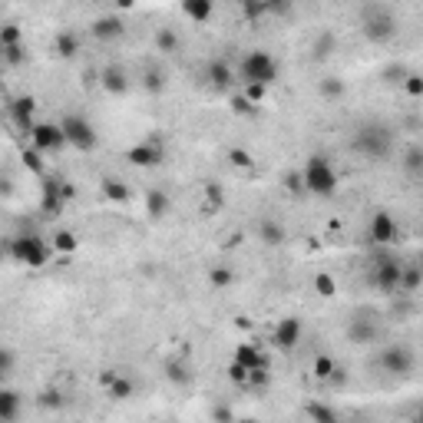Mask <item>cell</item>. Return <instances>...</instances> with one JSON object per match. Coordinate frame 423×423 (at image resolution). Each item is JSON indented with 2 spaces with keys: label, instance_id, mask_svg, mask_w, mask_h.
Returning a JSON list of instances; mask_svg holds the SVG:
<instances>
[{
  "label": "cell",
  "instance_id": "obj_19",
  "mask_svg": "<svg viewBox=\"0 0 423 423\" xmlns=\"http://www.w3.org/2000/svg\"><path fill=\"white\" fill-rule=\"evenodd\" d=\"M126 34V27L119 17H96L93 20V37L103 40V43H112V40H119Z\"/></svg>",
  "mask_w": 423,
  "mask_h": 423
},
{
  "label": "cell",
  "instance_id": "obj_23",
  "mask_svg": "<svg viewBox=\"0 0 423 423\" xmlns=\"http://www.w3.org/2000/svg\"><path fill=\"white\" fill-rule=\"evenodd\" d=\"M53 53H57L60 60H73L76 53H80V37H76L73 30L57 34V40H53Z\"/></svg>",
  "mask_w": 423,
  "mask_h": 423
},
{
  "label": "cell",
  "instance_id": "obj_39",
  "mask_svg": "<svg viewBox=\"0 0 423 423\" xmlns=\"http://www.w3.org/2000/svg\"><path fill=\"white\" fill-rule=\"evenodd\" d=\"M0 53H3V63H7V66H20V63H27V43H17V47H0Z\"/></svg>",
  "mask_w": 423,
  "mask_h": 423
},
{
  "label": "cell",
  "instance_id": "obj_26",
  "mask_svg": "<svg viewBox=\"0 0 423 423\" xmlns=\"http://www.w3.org/2000/svg\"><path fill=\"white\" fill-rule=\"evenodd\" d=\"M258 235H262L265 245H281L285 242V225L281 222H274V218H265L262 225H258Z\"/></svg>",
  "mask_w": 423,
  "mask_h": 423
},
{
  "label": "cell",
  "instance_id": "obj_31",
  "mask_svg": "<svg viewBox=\"0 0 423 423\" xmlns=\"http://www.w3.org/2000/svg\"><path fill=\"white\" fill-rule=\"evenodd\" d=\"M232 281H235V274H232V268H225V265H215L209 272L212 291H225V288H232Z\"/></svg>",
  "mask_w": 423,
  "mask_h": 423
},
{
  "label": "cell",
  "instance_id": "obj_11",
  "mask_svg": "<svg viewBox=\"0 0 423 423\" xmlns=\"http://www.w3.org/2000/svg\"><path fill=\"white\" fill-rule=\"evenodd\" d=\"M301 337H304V324H301V318L288 314V318H281V321L274 324L272 344H274L278 350H295V348L301 344Z\"/></svg>",
  "mask_w": 423,
  "mask_h": 423
},
{
  "label": "cell",
  "instance_id": "obj_8",
  "mask_svg": "<svg viewBox=\"0 0 423 423\" xmlns=\"http://www.w3.org/2000/svg\"><path fill=\"white\" fill-rule=\"evenodd\" d=\"M66 179H57V175H43V186H40V212L57 218L66 205Z\"/></svg>",
  "mask_w": 423,
  "mask_h": 423
},
{
  "label": "cell",
  "instance_id": "obj_4",
  "mask_svg": "<svg viewBox=\"0 0 423 423\" xmlns=\"http://www.w3.org/2000/svg\"><path fill=\"white\" fill-rule=\"evenodd\" d=\"M238 73H242V83H265V87H272L274 80H278V73H281V66L274 60V53L251 50V53H245Z\"/></svg>",
  "mask_w": 423,
  "mask_h": 423
},
{
  "label": "cell",
  "instance_id": "obj_9",
  "mask_svg": "<svg viewBox=\"0 0 423 423\" xmlns=\"http://www.w3.org/2000/svg\"><path fill=\"white\" fill-rule=\"evenodd\" d=\"M126 159L133 162L136 169H156V165L165 162V146H162V139H156V136L142 139V142H136V146H129Z\"/></svg>",
  "mask_w": 423,
  "mask_h": 423
},
{
  "label": "cell",
  "instance_id": "obj_48",
  "mask_svg": "<svg viewBox=\"0 0 423 423\" xmlns=\"http://www.w3.org/2000/svg\"><path fill=\"white\" fill-rule=\"evenodd\" d=\"M10 371H13V350L3 348V350H0V377L7 380V377H10Z\"/></svg>",
  "mask_w": 423,
  "mask_h": 423
},
{
  "label": "cell",
  "instance_id": "obj_27",
  "mask_svg": "<svg viewBox=\"0 0 423 423\" xmlns=\"http://www.w3.org/2000/svg\"><path fill=\"white\" fill-rule=\"evenodd\" d=\"M400 165H403V172H407V175H413V179H423V149H420V146H410V149L403 152Z\"/></svg>",
  "mask_w": 423,
  "mask_h": 423
},
{
  "label": "cell",
  "instance_id": "obj_3",
  "mask_svg": "<svg viewBox=\"0 0 423 423\" xmlns=\"http://www.w3.org/2000/svg\"><path fill=\"white\" fill-rule=\"evenodd\" d=\"M354 149L361 152L364 159L384 162L387 156H390V149H394V139H390V133H387L384 126L367 123L354 133Z\"/></svg>",
  "mask_w": 423,
  "mask_h": 423
},
{
  "label": "cell",
  "instance_id": "obj_22",
  "mask_svg": "<svg viewBox=\"0 0 423 423\" xmlns=\"http://www.w3.org/2000/svg\"><path fill=\"white\" fill-rule=\"evenodd\" d=\"M205 73H209V83H212L215 89H228L232 83H235V70H232V66H228L225 60H212Z\"/></svg>",
  "mask_w": 423,
  "mask_h": 423
},
{
  "label": "cell",
  "instance_id": "obj_46",
  "mask_svg": "<svg viewBox=\"0 0 423 423\" xmlns=\"http://www.w3.org/2000/svg\"><path fill=\"white\" fill-rule=\"evenodd\" d=\"M285 188H288V192H295V195H301V192H304V175H301V172H288L285 175Z\"/></svg>",
  "mask_w": 423,
  "mask_h": 423
},
{
  "label": "cell",
  "instance_id": "obj_45",
  "mask_svg": "<svg viewBox=\"0 0 423 423\" xmlns=\"http://www.w3.org/2000/svg\"><path fill=\"white\" fill-rule=\"evenodd\" d=\"M242 93H245L251 103H258V106H262L265 96H268V87H265V83H245V89H242Z\"/></svg>",
  "mask_w": 423,
  "mask_h": 423
},
{
  "label": "cell",
  "instance_id": "obj_49",
  "mask_svg": "<svg viewBox=\"0 0 423 423\" xmlns=\"http://www.w3.org/2000/svg\"><path fill=\"white\" fill-rule=\"evenodd\" d=\"M242 7H245L248 17H262V13L268 10V3H262V0H242Z\"/></svg>",
  "mask_w": 423,
  "mask_h": 423
},
{
  "label": "cell",
  "instance_id": "obj_16",
  "mask_svg": "<svg viewBox=\"0 0 423 423\" xmlns=\"http://www.w3.org/2000/svg\"><path fill=\"white\" fill-rule=\"evenodd\" d=\"M232 361H238V364H245L248 371H258V367H272V357L265 354L258 344H238L235 348V354H232Z\"/></svg>",
  "mask_w": 423,
  "mask_h": 423
},
{
  "label": "cell",
  "instance_id": "obj_15",
  "mask_svg": "<svg viewBox=\"0 0 423 423\" xmlns=\"http://www.w3.org/2000/svg\"><path fill=\"white\" fill-rule=\"evenodd\" d=\"M100 384L106 387V397H112V400H129L133 394H136V384H133L129 377H123V373H116V371H103Z\"/></svg>",
  "mask_w": 423,
  "mask_h": 423
},
{
  "label": "cell",
  "instance_id": "obj_7",
  "mask_svg": "<svg viewBox=\"0 0 423 423\" xmlns=\"http://www.w3.org/2000/svg\"><path fill=\"white\" fill-rule=\"evenodd\" d=\"M30 146L40 149L43 156H53V152H60L63 146H70V142H66V133H63V123H37L30 129Z\"/></svg>",
  "mask_w": 423,
  "mask_h": 423
},
{
  "label": "cell",
  "instance_id": "obj_42",
  "mask_svg": "<svg viewBox=\"0 0 423 423\" xmlns=\"http://www.w3.org/2000/svg\"><path fill=\"white\" fill-rule=\"evenodd\" d=\"M232 110H235L238 116H255V112H258V103H251L245 93H235V96H232Z\"/></svg>",
  "mask_w": 423,
  "mask_h": 423
},
{
  "label": "cell",
  "instance_id": "obj_28",
  "mask_svg": "<svg viewBox=\"0 0 423 423\" xmlns=\"http://www.w3.org/2000/svg\"><path fill=\"white\" fill-rule=\"evenodd\" d=\"M169 195L159 192V188H152L149 195H146V212H149V218H162V215H169Z\"/></svg>",
  "mask_w": 423,
  "mask_h": 423
},
{
  "label": "cell",
  "instance_id": "obj_51",
  "mask_svg": "<svg viewBox=\"0 0 423 423\" xmlns=\"http://www.w3.org/2000/svg\"><path fill=\"white\" fill-rule=\"evenodd\" d=\"M186 377H188V373H182V367H179V364H169V380H175V384H182Z\"/></svg>",
  "mask_w": 423,
  "mask_h": 423
},
{
  "label": "cell",
  "instance_id": "obj_20",
  "mask_svg": "<svg viewBox=\"0 0 423 423\" xmlns=\"http://www.w3.org/2000/svg\"><path fill=\"white\" fill-rule=\"evenodd\" d=\"M100 188H103V199L116 202V205H126V202L133 199V188L126 186L123 179H116V175H106V179L100 182Z\"/></svg>",
  "mask_w": 423,
  "mask_h": 423
},
{
  "label": "cell",
  "instance_id": "obj_2",
  "mask_svg": "<svg viewBox=\"0 0 423 423\" xmlns=\"http://www.w3.org/2000/svg\"><path fill=\"white\" fill-rule=\"evenodd\" d=\"M7 255H10L17 265H27V268H43V265L53 258V245H50V242H43L40 235H17V238H10Z\"/></svg>",
  "mask_w": 423,
  "mask_h": 423
},
{
  "label": "cell",
  "instance_id": "obj_34",
  "mask_svg": "<svg viewBox=\"0 0 423 423\" xmlns=\"http://www.w3.org/2000/svg\"><path fill=\"white\" fill-rule=\"evenodd\" d=\"M304 417L318 423H337V410H331L327 403H308L304 407Z\"/></svg>",
  "mask_w": 423,
  "mask_h": 423
},
{
  "label": "cell",
  "instance_id": "obj_54",
  "mask_svg": "<svg viewBox=\"0 0 423 423\" xmlns=\"http://www.w3.org/2000/svg\"><path fill=\"white\" fill-rule=\"evenodd\" d=\"M262 3H268V10H278L281 7V0H262Z\"/></svg>",
  "mask_w": 423,
  "mask_h": 423
},
{
  "label": "cell",
  "instance_id": "obj_53",
  "mask_svg": "<svg viewBox=\"0 0 423 423\" xmlns=\"http://www.w3.org/2000/svg\"><path fill=\"white\" fill-rule=\"evenodd\" d=\"M116 7H119V10H133V7H136V0H116Z\"/></svg>",
  "mask_w": 423,
  "mask_h": 423
},
{
  "label": "cell",
  "instance_id": "obj_5",
  "mask_svg": "<svg viewBox=\"0 0 423 423\" xmlns=\"http://www.w3.org/2000/svg\"><path fill=\"white\" fill-rule=\"evenodd\" d=\"M361 34L371 40V43H390V40H394V34H397V17L387 10V7L373 3V7H367V10H364Z\"/></svg>",
  "mask_w": 423,
  "mask_h": 423
},
{
  "label": "cell",
  "instance_id": "obj_36",
  "mask_svg": "<svg viewBox=\"0 0 423 423\" xmlns=\"http://www.w3.org/2000/svg\"><path fill=\"white\" fill-rule=\"evenodd\" d=\"M314 291H318L321 298H334V295H337V281L327 272H318V274H314Z\"/></svg>",
  "mask_w": 423,
  "mask_h": 423
},
{
  "label": "cell",
  "instance_id": "obj_10",
  "mask_svg": "<svg viewBox=\"0 0 423 423\" xmlns=\"http://www.w3.org/2000/svg\"><path fill=\"white\" fill-rule=\"evenodd\" d=\"M400 278H403V265H400L397 258H380V262L373 265L371 281H373L377 291H384V295L400 291Z\"/></svg>",
  "mask_w": 423,
  "mask_h": 423
},
{
  "label": "cell",
  "instance_id": "obj_38",
  "mask_svg": "<svg viewBox=\"0 0 423 423\" xmlns=\"http://www.w3.org/2000/svg\"><path fill=\"white\" fill-rule=\"evenodd\" d=\"M175 47H179V37H175L169 27H162L159 34H156V50H159V53H175Z\"/></svg>",
  "mask_w": 423,
  "mask_h": 423
},
{
  "label": "cell",
  "instance_id": "obj_12",
  "mask_svg": "<svg viewBox=\"0 0 423 423\" xmlns=\"http://www.w3.org/2000/svg\"><path fill=\"white\" fill-rule=\"evenodd\" d=\"M400 235L397 228V218L390 215V212H373L371 215V225H367V238H371L373 245H394Z\"/></svg>",
  "mask_w": 423,
  "mask_h": 423
},
{
  "label": "cell",
  "instance_id": "obj_13",
  "mask_svg": "<svg viewBox=\"0 0 423 423\" xmlns=\"http://www.w3.org/2000/svg\"><path fill=\"white\" fill-rule=\"evenodd\" d=\"M380 367L394 377H403V373L413 371V350L407 344H390V348L380 350Z\"/></svg>",
  "mask_w": 423,
  "mask_h": 423
},
{
  "label": "cell",
  "instance_id": "obj_17",
  "mask_svg": "<svg viewBox=\"0 0 423 423\" xmlns=\"http://www.w3.org/2000/svg\"><path fill=\"white\" fill-rule=\"evenodd\" d=\"M348 341H350V344H371V341H377V324H373V318H367V314L350 318Z\"/></svg>",
  "mask_w": 423,
  "mask_h": 423
},
{
  "label": "cell",
  "instance_id": "obj_25",
  "mask_svg": "<svg viewBox=\"0 0 423 423\" xmlns=\"http://www.w3.org/2000/svg\"><path fill=\"white\" fill-rule=\"evenodd\" d=\"M50 245L57 255H73V251H80V238L73 235V232H66V228H60V232H53Z\"/></svg>",
  "mask_w": 423,
  "mask_h": 423
},
{
  "label": "cell",
  "instance_id": "obj_35",
  "mask_svg": "<svg viewBox=\"0 0 423 423\" xmlns=\"http://www.w3.org/2000/svg\"><path fill=\"white\" fill-rule=\"evenodd\" d=\"M24 165H27V169H30L34 175H40V179L47 175V162H43V152L34 149V146H30V149H24Z\"/></svg>",
  "mask_w": 423,
  "mask_h": 423
},
{
  "label": "cell",
  "instance_id": "obj_30",
  "mask_svg": "<svg viewBox=\"0 0 423 423\" xmlns=\"http://www.w3.org/2000/svg\"><path fill=\"white\" fill-rule=\"evenodd\" d=\"M311 367H314V377H318V380H334L337 377V361L331 354H318Z\"/></svg>",
  "mask_w": 423,
  "mask_h": 423
},
{
  "label": "cell",
  "instance_id": "obj_44",
  "mask_svg": "<svg viewBox=\"0 0 423 423\" xmlns=\"http://www.w3.org/2000/svg\"><path fill=\"white\" fill-rule=\"evenodd\" d=\"M228 162H232V165H235V169H251V165H255V159H251V152L248 149H228Z\"/></svg>",
  "mask_w": 423,
  "mask_h": 423
},
{
  "label": "cell",
  "instance_id": "obj_29",
  "mask_svg": "<svg viewBox=\"0 0 423 423\" xmlns=\"http://www.w3.org/2000/svg\"><path fill=\"white\" fill-rule=\"evenodd\" d=\"M318 93H321L324 100H344L348 87H344V80H337V76H324L321 83H318Z\"/></svg>",
  "mask_w": 423,
  "mask_h": 423
},
{
  "label": "cell",
  "instance_id": "obj_40",
  "mask_svg": "<svg viewBox=\"0 0 423 423\" xmlns=\"http://www.w3.org/2000/svg\"><path fill=\"white\" fill-rule=\"evenodd\" d=\"M17 43H24L20 27H17V24H3V27H0V47H17Z\"/></svg>",
  "mask_w": 423,
  "mask_h": 423
},
{
  "label": "cell",
  "instance_id": "obj_47",
  "mask_svg": "<svg viewBox=\"0 0 423 423\" xmlns=\"http://www.w3.org/2000/svg\"><path fill=\"white\" fill-rule=\"evenodd\" d=\"M162 87H165V76H162L159 70H149V73H146V89H149V93H162Z\"/></svg>",
  "mask_w": 423,
  "mask_h": 423
},
{
  "label": "cell",
  "instance_id": "obj_1",
  "mask_svg": "<svg viewBox=\"0 0 423 423\" xmlns=\"http://www.w3.org/2000/svg\"><path fill=\"white\" fill-rule=\"evenodd\" d=\"M301 175H304V192H311L318 199H331L337 192V182H341V179H337V169L331 165V159L321 156V152L308 156Z\"/></svg>",
  "mask_w": 423,
  "mask_h": 423
},
{
  "label": "cell",
  "instance_id": "obj_18",
  "mask_svg": "<svg viewBox=\"0 0 423 423\" xmlns=\"http://www.w3.org/2000/svg\"><path fill=\"white\" fill-rule=\"evenodd\" d=\"M100 83H103V89H106L110 96H123L126 89H129V76H126L123 66H103Z\"/></svg>",
  "mask_w": 423,
  "mask_h": 423
},
{
  "label": "cell",
  "instance_id": "obj_32",
  "mask_svg": "<svg viewBox=\"0 0 423 423\" xmlns=\"http://www.w3.org/2000/svg\"><path fill=\"white\" fill-rule=\"evenodd\" d=\"M202 195H205V212H222V209H225V192H222V186L209 182V186L202 188Z\"/></svg>",
  "mask_w": 423,
  "mask_h": 423
},
{
  "label": "cell",
  "instance_id": "obj_55",
  "mask_svg": "<svg viewBox=\"0 0 423 423\" xmlns=\"http://www.w3.org/2000/svg\"><path fill=\"white\" fill-rule=\"evenodd\" d=\"M417 420H420V423H423V407H420V413H417Z\"/></svg>",
  "mask_w": 423,
  "mask_h": 423
},
{
  "label": "cell",
  "instance_id": "obj_50",
  "mask_svg": "<svg viewBox=\"0 0 423 423\" xmlns=\"http://www.w3.org/2000/svg\"><path fill=\"white\" fill-rule=\"evenodd\" d=\"M60 403L63 400L57 390H43V394H40V407H60Z\"/></svg>",
  "mask_w": 423,
  "mask_h": 423
},
{
  "label": "cell",
  "instance_id": "obj_37",
  "mask_svg": "<svg viewBox=\"0 0 423 423\" xmlns=\"http://www.w3.org/2000/svg\"><path fill=\"white\" fill-rule=\"evenodd\" d=\"M400 87H403V93H407L410 100H420L423 96V76L420 73H407L403 80H400Z\"/></svg>",
  "mask_w": 423,
  "mask_h": 423
},
{
  "label": "cell",
  "instance_id": "obj_43",
  "mask_svg": "<svg viewBox=\"0 0 423 423\" xmlns=\"http://www.w3.org/2000/svg\"><path fill=\"white\" fill-rule=\"evenodd\" d=\"M248 367H245V364H238V361H232L228 364V380H232V384H238V387H248Z\"/></svg>",
  "mask_w": 423,
  "mask_h": 423
},
{
  "label": "cell",
  "instance_id": "obj_14",
  "mask_svg": "<svg viewBox=\"0 0 423 423\" xmlns=\"http://www.w3.org/2000/svg\"><path fill=\"white\" fill-rule=\"evenodd\" d=\"M34 110H37V100L34 96H17V100L10 103V119L13 126L20 129V133H27L30 136V129H34Z\"/></svg>",
  "mask_w": 423,
  "mask_h": 423
},
{
  "label": "cell",
  "instance_id": "obj_56",
  "mask_svg": "<svg viewBox=\"0 0 423 423\" xmlns=\"http://www.w3.org/2000/svg\"><path fill=\"white\" fill-rule=\"evenodd\" d=\"M417 265H420V268H423V251H420V262H417Z\"/></svg>",
  "mask_w": 423,
  "mask_h": 423
},
{
  "label": "cell",
  "instance_id": "obj_24",
  "mask_svg": "<svg viewBox=\"0 0 423 423\" xmlns=\"http://www.w3.org/2000/svg\"><path fill=\"white\" fill-rule=\"evenodd\" d=\"M20 413V394H13L10 387H0V420L13 423Z\"/></svg>",
  "mask_w": 423,
  "mask_h": 423
},
{
  "label": "cell",
  "instance_id": "obj_57",
  "mask_svg": "<svg viewBox=\"0 0 423 423\" xmlns=\"http://www.w3.org/2000/svg\"><path fill=\"white\" fill-rule=\"evenodd\" d=\"M420 238H423V225H420Z\"/></svg>",
  "mask_w": 423,
  "mask_h": 423
},
{
  "label": "cell",
  "instance_id": "obj_6",
  "mask_svg": "<svg viewBox=\"0 0 423 423\" xmlns=\"http://www.w3.org/2000/svg\"><path fill=\"white\" fill-rule=\"evenodd\" d=\"M60 123H63V133H66V142H70L76 152H93L96 149L100 136H96V129H93V123H89L87 116L70 112V116H63Z\"/></svg>",
  "mask_w": 423,
  "mask_h": 423
},
{
  "label": "cell",
  "instance_id": "obj_52",
  "mask_svg": "<svg viewBox=\"0 0 423 423\" xmlns=\"http://www.w3.org/2000/svg\"><path fill=\"white\" fill-rule=\"evenodd\" d=\"M212 417H215V420H232V417H235V413L228 410V407H218V410L212 413Z\"/></svg>",
  "mask_w": 423,
  "mask_h": 423
},
{
  "label": "cell",
  "instance_id": "obj_41",
  "mask_svg": "<svg viewBox=\"0 0 423 423\" xmlns=\"http://www.w3.org/2000/svg\"><path fill=\"white\" fill-rule=\"evenodd\" d=\"M331 50H334V34H321L314 40V60H327Z\"/></svg>",
  "mask_w": 423,
  "mask_h": 423
},
{
  "label": "cell",
  "instance_id": "obj_21",
  "mask_svg": "<svg viewBox=\"0 0 423 423\" xmlns=\"http://www.w3.org/2000/svg\"><path fill=\"white\" fill-rule=\"evenodd\" d=\"M182 13L192 24H209L215 17V0H182Z\"/></svg>",
  "mask_w": 423,
  "mask_h": 423
},
{
  "label": "cell",
  "instance_id": "obj_33",
  "mask_svg": "<svg viewBox=\"0 0 423 423\" xmlns=\"http://www.w3.org/2000/svg\"><path fill=\"white\" fill-rule=\"evenodd\" d=\"M423 285V268L420 265H403V278H400V291H417Z\"/></svg>",
  "mask_w": 423,
  "mask_h": 423
}]
</instances>
